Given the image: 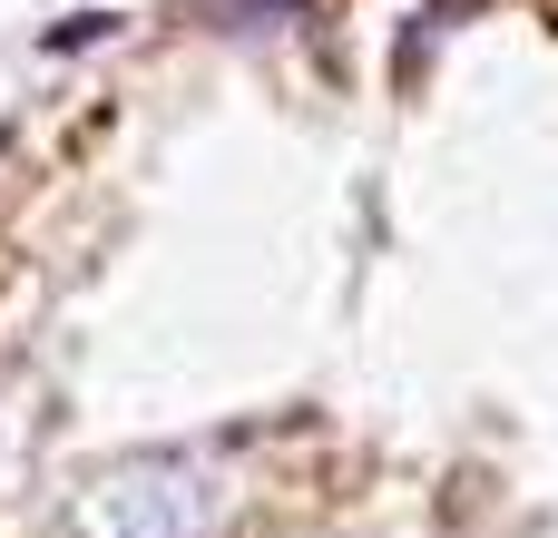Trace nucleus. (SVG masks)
<instances>
[{
	"mask_svg": "<svg viewBox=\"0 0 558 538\" xmlns=\"http://www.w3.org/2000/svg\"><path fill=\"white\" fill-rule=\"evenodd\" d=\"M284 10H304V0H216L226 29H265V20H284Z\"/></svg>",
	"mask_w": 558,
	"mask_h": 538,
	"instance_id": "1",
	"label": "nucleus"
}]
</instances>
